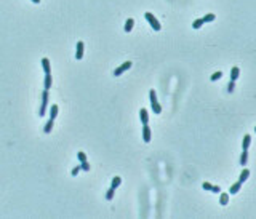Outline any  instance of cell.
I'll return each mask as SVG.
<instances>
[{"mask_svg": "<svg viewBox=\"0 0 256 219\" xmlns=\"http://www.w3.org/2000/svg\"><path fill=\"white\" fill-rule=\"evenodd\" d=\"M149 98H151V106H152V111L155 112V114H160L162 112V106L157 102V96H155V91L151 90L149 91Z\"/></svg>", "mask_w": 256, "mask_h": 219, "instance_id": "6da1fadb", "label": "cell"}, {"mask_svg": "<svg viewBox=\"0 0 256 219\" xmlns=\"http://www.w3.org/2000/svg\"><path fill=\"white\" fill-rule=\"evenodd\" d=\"M144 16H146V19L149 21V24L152 26V29H154V30H160V27H162V26H160V23L157 21L155 18H154V15H152V13H146Z\"/></svg>", "mask_w": 256, "mask_h": 219, "instance_id": "7a4b0ae2", "label": "cell"}, {"mask_svg": "<svg viewBox=\"0 0 256 219\" xmlns=\"http://www.w3.org/2000/svg\"><path fill=\"white\" fill-rule=\"evenodd\" d=\"M47 106H48V90H45L42 93V106H40V115H45Z\"/></svg>", "mask_w": 256, "mask_h": 219, "instance_id": "3957f363", "label": "cell"}, {"mask_svg": "<svg viewBox=\"0 0 256 219\" xmlns=\"http://www.w3.org/2000/svg\"><path fill=\"white\" fill-rule=\"evenodd\" d=\"M130 67H131V63H130V61H127V63H123L120 67H117V69L114 70V75H115V77H118V75H122L125 70H128Z\"/></svg>", "mask_w": 256, "mask_h": 219, "instance_id": "277c9868", "label": "cell"}, {"mask_svg": "<svg viewBox=\"0 0 256 219\" xmlns=\"http://www.w3.org/2000/svg\"><path fill=\"white\" fill-rule=\"evenodd\" d=\"M142 139H144V142L151 141V128H149L147 125L142 126Z\"/></svg>", "mask_w": 256, "mask_h": 219, "instance_id": "5b68a950", "label": "cell"}, {"mask_svg": "<svg viewBox=\"0 0 256 219\" xmlns=\"http://www.w3.org/2000/svg\"><path fill=\"white\" fill-rule=\"evenodd\" d=\"M83 42H77V51H75V58L77 59H82L83 58Z\"/></svg>", "mask_w": 256, "mask_h": 219, "instance_id": "8992f818", "label": "cell"}, {"mask_svg": "<svg viewBox=\"0 0 256 219\" xmlns=\"http://www.w3.org/2000/svg\"><path fill=\"white\" fill-rule=\"evenodd\" d=\"M139 117H141L142 125H147V122H149V115H147V111H146V109H141V111H139Z\"/></svg>", "mask_w": 256, "mask_h": 219, "instance_id": "52a82bcc", "label": "cell"}, {"mask_svg": "<svg viewBox=\"0 0 256 219\" xmlns=\"http://www.w3.org/2000/svg\"><path fill=\"white\" fill-rule=\"evenodd\" d=\"M250 144H251V136L247 134V136L243 138V141H242V149H243V150H248Z\"/></svg>", "mask_w": 256, "mask_h": 219, "instance_id": "ba28073f", "label": "cell"}, {"mask_svg": "<svg viewBox=\"0 0 256 219\" xmlns=\"http://www.w3.org/2000/svg\"><path fill=\"white\" fill-rule=\"evenodd\" d=\"M248 176H250V170H243V171L240 173V177H238V182H242V184H243L245 181L248 179Z\"/></svg>", "mask_w": 256, "mask_h": 219, "instance_id": "9c48e42d", "label": "cell"}, {"mask_svg": "<svg viewBox=\"0 0 256 219\" xmlns=\"http://www.w3.org/2000/svg\"><path fill=\"white\" fill-rule=\"evenodd\" d=\"M56 117H58V106L53 104V106H51V109H50V118H51V120H54Z\"/></svg>", "mask_w": 256, "mask_h": 219, "instance_id": "30bf717a", "label": "cell"}, {"mask_svg": "<svg viewBox=\"0 0 256 219\" xmlns=\"http://www.w3.org/2000/svg\"><path fill=\"white\" fill-rule=\"evenodd\" d=\"M238 74H240L238 67H232V70H231V80H232V82H235V80L238 78Z\"/></svg>", "mask_w": 256, "mask_h": 219, "instance_id": "8fae6325", "label": "cell"}, {"mask_svg": "<svg viewBox=\"0 0 256 219\" xmlns=\"http://www.w3.org/2000/svg\"><path fill=\"white\" fill-rule=\"evenodd\" d=\"M240 187H242V182H235V184H232V186H231L229 192L231 194H237L238 190H240Z\"/></svg>", "mask_w": 256, "mask_h": 219, "instance_id": "7c38bea8", "label": "cell"}, {"mask_svg": "<svg viewBox=\"0 0 256 219\" xmlns=\"http://www.w3.org/2000/svg\"><path fill=\"white\" fill-rule=\"evenodd\" d=\"M133 24H135V19H133V18H128L127 23H125V30H127V32H130V30L133 29Z\"/></svg>", "mask_w": 256, "mask_h": 219, "instance_id": "4fadbf2b", "label": "cell"}, {"mask_svg": "<svg viewBox=\"0 0 256 219\" xmlns=\"http://www.w3.org/2000/svg\"><path fill=\"white\" fill-rule=\"evenodd\" d=\"M42 66H43L45 74H50V61L47 59V58H43V59H42Z\"/></svg>", "mask_w": 256, "mask_h": 219, "instance_id": "5bb4252c", "label": "cell"}, {"mask_svg": "<svg viewBox=\"0 0 256 219\" xmlns=\"http://www.w3.org/2000/svg\"><path fill=\"white\" fill-rule=\"evenodd\" d=\"M247 162H248V152L247 150H243V154H242V157H240V165L245 166L247 165Z\"/></svg>", "mask_w": 256, "mask_h": 219, "instance_id": "9a60e30c", "label": "cell"}, {"mask_svg": "<svg viewBox=\"0 0 256 219\" xmlns=\"http://www.w3.org/2000/svg\"><path fill=\"white\" fill-rule=\"evenodd\" d=\"M120 182H122V177H118V176H115L114 179H112V189H117L118 186H120Z\"/></svg>", "mask_w": 256, "mask_h": 219, "instance_id": "2e32d148", "label": "cell"}, {"mask_svg": "<svg viewBox=\"0 0 256 219\" xmlns=\"http://www.w3.org/2000/svg\"><path fill=\"white\" fill-rule=\"evenodd\" d=\"M51 88V74H45V90Z\"/></svg>", "mask_w": 256, "mask_h": 219, "instance_id": "e0dca14e", "label": "cell"}, {"mask_svg": "<svg viewBox=\"0 0 256 219\" xmlns=\"http://www.w3.org/2000/svg\"><path fill=\"white\" fill-rule=\"evenodd\" d=\"M203 24H205V23H203V19L200 18V19H195V21H194L192 27H194V29H200V27H202Z\"/></svg>", "mask_w": 256, "mask_h": 219, "instance_id": "ac0fdd59", "label": "cell"}, {"mask_svg": "<svg viewBox=\"0 0 256 219\" xmlns=\"http://www.w3.org/2000/svg\"><path fill=\"white\" fill-rule=\"evenodd\" d=\"M227 201H229V195H227V194H221L219 203H221V205H227Z\"/></svg>", "mask_w": 256, "mask_h": 219, "instance_id": "d6986e66", "label": "cell"}, {"mask_svg": "<svg viewBox=\"0 0 256 219\" xmlns=\"http://www.w3.org/2000/svg\"><path fill=\"white\" fill-rule=\"evenodd\" d=\"M51 128H53V120L50 118V120L47 122V125H45V128L43 130H45V133H51Z\"/></svg>", "mask_w": 256, "mask_h": 219, "instance_id": "ffe728a7", "label": "cell"}, {"mask_svg": "<svg viewBox=\"0 0 256 219\" xmlns=\"http://www.w3.org/2000/svg\"><path fill=\"white\" fill-rule=\"evenodd\" d=\"M203 23H211V21H214V15H211V13H210V15H207V16H203Z\"/></svg>", "mask_w": 256, "mask_h": 219, "instance_id": "44dd1931", "label": "cell"}, {"mask_svg": "<svg viewBox=\"0 0 256 219\" xmlns=\"http://www.w3.org/2000/svg\"><path fill=\"white\" fill-rule=\"evenodd\" d=\"M114 192H115V189L111 187V189L107 190V194H106V198H107V200H112V198H114Z\"/></svg>", "mask_w": 256, "mask_h": 219, "instance_id": "7402d4cb", "label": "cell"}, {"mask_svg": "<svg viewBox=\"0 0 256 219\" xmlns=\"http://www.w3.org/2000/svg\"><path fill=\"white\" fill-rule=\"evenodd\" d=\"M221 77H223V72H214L213 75H211V80H213V82H216L218 78H221Z\"/></svg>", "mask_w": 256, "mask_h": 219, "instance_id": "603a6c76", "label": "cell"}, {"mask_svg": "<svg viewBox=\"0 0 256 219\" xmlns=\"http://www.w3.org/2000/svg\"><path fill=\"white\" fill-rule=\"evenodd\" d=\"M80 170H85V171H88L90 170V163L85 160V162H82V166H80Z\"/></svg>", "mask_w": 256, "mask_h": 219, "instance_id": "cb8c5ba5", "label": "cell"}, {"mask_svg": "<svg viewBox=\"0 0 256 219\" xmlns=\"http://www.w3.org/2000/svg\"><path fill=\"white\" fill-rule=\"evenodd\" d=\"M77 157H78V160H80V162H85V160H87V155H85V152H78Z\"/></svg>", "mask_w": 256, "mask_h": 219, "instance_id": "d4e9b609", "label": "cell"}, {"mask_svg": "<svg viewBox=\"0 0 256 219\" xmlns=\"http://www.w3.org/2000/svg\"><path fill=\"white\" fill-rule=\"evenodd\" d=\"M234 87H235V83H234V82H229V85H227V91H229V93H232V91H234Z\"/></svg>", "mask_w": 256, "mask_h": 219, "instance_id": "484cf974", "label": "cell"}, {"mask_svg": "<svg viewBox=\"0 0 256 219\" xmlns=\"http://www.w3.org/2000/svg\"><path fill=\"white\" fill-rule=\"evenodd\" d=\"M202 187H203L205 190H211V187H213V186H211V184H208V182H203Z\"/></svg>", "mask_w": 256, "mask_h": 219, "instance_id": "4316f807", "label": "cell"}, {"mask_svg": "<svg viewBox=\"0 0 256 219\" xmlns=\"http://www.w3.org/2000/svg\"><path fill=\"white\" fill-rule=\"evenodd\" d=\"M78 171H80V166L74 168V170H72V173H71V174H72V176H77V174H78Z\"/></svg>", "mask_w": 256, "mask_h": 219, "instance_id": "83f0119b", "label": "cell"}, {"mask_svg": "<svg viewBox=\"0 0 256 219\" xmlns=\"http://www.w3.org/2000/svg\"><path fill=\"white\" fill-rule=\"evenodd\" d=\"M211 192H221V189H219V186H213V187H211Z\"/></svg>", "mask_w": 256, "mask_h": 219, "instance_id": "f1b7e54d", "label": "cell"}, {"mask_svg": "<svg viewBox=\"0 0 256 219\" xmlns=\"http://www.w3.org/2000/svg\"><path fill=\"white\" fill-rule=\"evenodd\" d=\"M32 2H34V3H39V2H40V0H32Z\"/></svg>", "mask_w": 256, "mask_h": 219, "instance_id": "f546056e", "label": "cell"}]
</instances>
